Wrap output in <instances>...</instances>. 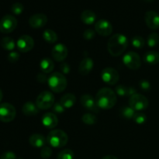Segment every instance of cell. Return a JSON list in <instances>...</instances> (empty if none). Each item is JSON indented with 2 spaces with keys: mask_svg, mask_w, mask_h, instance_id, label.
<instances>
[{
  "mask_svg": "<svg viewBox=\"0 0 159 159\" xmlns=\"http://www.w3.org/2000/svg\"><path fill=\"white\" fill-rule=\"evenodd\" d=\"M96 102L99 108L110 110L113 108L117 102L116 93L107 87L101 89L96 96Z\"/></svg>",
  "mask_w": 159,
  "mask_h": 159,
  "instance_id": "1",
  "label": "cell"
},
{
  "mask_svg": "<svg viewBox=\"0 0 159 159\" xmlns=\"http://www.w3.org/2000/svg\"><path fill=\"white\" fill-rule=\"evenodd\" d=\"M128 46V39L123 34H117L112 36L107 43L108 51L112 56L117 57L121 55Z\"/></svg>",
  "mask_w": 159,
  "mask_h": 159,
  "instance_id": "2",
  "label": "cell"
},
{
  "mask_svg": "<svg viewBox=\"0 0 159 159\" xmlns=\"http://www.w3.org/2000/svg\"><path fill=\"white\" fill-rule=\"evenodd\" d=\"M47 141L50 145L55 148L65 147L68 141V137L65 131L61 130H52L49 132Z\"/></svg>",
  "mask_w": 159,
  "mask_h": 159,
  "instance_id": "4",
  "label": "cell"
},
{
  "mask_svg": "<svg viewBox=\"0 0 159 159\" xmlns=\"http://www.w3.org/2000/svg\"><path fill=\"white\" fill-rule=\"evenodd\" d=\"M43 38L44 39L45 41L48 43H54L57 42V34L52 30H46L43 33Z\"/></svg>",
  "mask_w": 159,
  "mask_h": 159,
  "instance_id": "25",
  "label": "cell"
},
{
  "mask_svg": "<svg viewBox=\"0 0 159 159\" xmlns=\"http://www.w3.org/2000/svg\"><path fill=\"white\" fill-rule=\"evenodd\" d=\"M159 43V35L157 33H152L148 36L147 40V43L151 48L157 46Z\"/></svg>",
  "mask_w": 159,
  "mask_h": 159,
  "instance_id": "29",
  "label": "cell"
},
{
  "mask_svg": "<svg viewBox=\"0 0 159 159\" xmlns=\"http://www.w3.org/2000/svg\"><path fill=\"white\" fill-rule=\"evenodd\" d=\"M74 152L70 149H64L57 155V159H74Z\"/></svg>",
  "mask_w": 159,
  "mask_h": 159,
  "instance_id": "31",
  "label": "cell"
},
{
  "mask_svg": "<svg viewBox=\"0 0 159 159\" xmlns=\"http://www.w3.org/2000/svg\"><path fill=\"white\" fill-rule=\"evenodd\" d=\"M96 37V32L91 29H88L83 33V37L85 40H92Z\"/></svg>",
  "mask_w": 159,
  "mask_h": 159,
  "instance_id": "37",
  "label": "cell"
},
{
  "mask_svg": "<svg viewBox=\"0 0 159 159\" xmlns=\"http://www.w3.org/2000/svg\"><path fill=\"white\" fill-rule=\"evenodd\" d=\"M76 97L72 93H66L61 98L60 102L65 108H71L75 104Z\"/></svg>",
  "mask_w": 159,
  "mask_h": 159,
  "instance_id": "21",
  "label": "cell"
},
{
  "mask_svg": "<svg viewBox=\"0 0 159 159\" xmlns=\"http://www.w3.org/2000/svg\"><path fill=\"white\" fill-rule=\"evenodd\" d=\"M42 124L48 129H54L58 124L57 116L53 113H46L42 117Z\"/></svg>",
  "mask_w": 159,
  "mask_h": 159,
  "instance_id": "17",
  "label": "cell"
},
{
  "mask_svg": "<svg viewBox=\"0 0 159 159\" xmlns=\"http://www.w3.org/2000/svg\"><path fill=\"white\" fill-rule=\"evenodd\" d=\"M0 159H16V156L14 152H6L1 155Z\"/></svg>",
  "mask_w": 159,
  "mask_h": 159,
  "instance_id": "40",
  "label": "cell"
},
{
  "mask_svg": "<svg viewBox=\"0 0 159 159\" xmlns=\"http://www.w3.org/2000/svg\"><path fill=\"white\" fill-rule=\"evenodd\" d=\"M3 98V93H2V91L1 89H0V102H1L2 99Z\"/></svg>",
  "mask_w": 159,
  "mask_h": 159,
  "instance_id": "44",
  "label": "cell"
},
{
  "mask_svg": "<svg viewBox=\"0 0 159 159\" xmlns=\"http://www.w3.org/2000/svg\"><path fill=\"white\" fill-rule=\"evenodd\" d=\"M18 22L16 18L12 15H5L0 20V32L10 34L16 28Z\"/></svg>",
  "mask_w": 159,
  "mask_h": 159,
  "instance_id": "8",
  "label": "cell"
},
{
  "mask_svg": "<svg viewBox=\"0 0 159 159\" xmlns=\"http://www.w3.org/2000/svg\"><path fill=\"white\" fill-rule=\"evenodd\" d=\"M65 107L61 104V102H55L52 107V110L54 113H62L65 111Z\"/></svg>",
  "mask_w": 159,
  "mask_h": 159,
  "instance_id": "38",
  "label": "cell"
},
{
  "mask_svg": "<svg viewBox=\"0 0 159 159\" xmlns=\"http://www.w3.org/2000/svg\"><path fill=\"white\" fill-rule=\"evenodd\" d=\"M95 30L102 37H108L113 32V26L108 20L102 19L96 23Z\"/></svg>",
  "mask_w": 159,
  "mask_h": 159,
  "instance_id": "12",
  "label": "cell"
},
{
  "mask_svg": "<svg viewBox=\"0 0 159 159\" xmlns=\"http://www.w3.org/2000/svg\"><path fill=\"white\" fill-rule=\"evenodd\" d=\"M115 91H116V94H118L120 96H127V93H128V87H126L125 85H119L115 88Z\"/></svg>",
  "mask_w": 159,
  "mask_h": 159,
  "instance_id": "35",
  "label": "cell"
},
{
  "mask_svg": "<svg viewBox=\"0 0 159 159\" xmlns=\"http://www.w3.org/2000/svg\"><path fill=\"white\" fill-rule=\"evenodd\" d=\"M22 112L23 114L27 116H34L38 113V107L32 102H27L23 104L22 107Z\"/></svg>",
  "mask_w": 159,
  "mask_h": 159,
  "instance_id": "22",
  "label": "cell"
},
{
  "mask_svg": "<svg viewBox=\"0 0 159 159\" xmlns=\"http://www.w3.org/2000/svg\"><path fill=\"white\" fill-rule=\"evenodd\" d=\"M93 66H94V63H93V59H91L90 57H85L81 61L80 65H79V73L82 75H87L91 72Z\"/></svg>",
  "mask_w": 159,
  "mask_h": 159,
  "instance_id": "18",
  "label": "cell"
},
{
  "mask_svg": "<svg viewBox=\"0 0 159 159\" xmlns=\"http://www.w3.org/2000/svg\"><path fill=\"white\" fill-rule=\"evenodd\" d=\"M120 114L125 119H133L135 111L130 107H124L120 110Z\"/></svg>",
  "mask_w": 159,
  "mask_h": 159,
  "instance_id": "28",
  "label": "cell"
},
{
  "mask_svg": "<svg viewBox=\"0 0 159 159\" xmlns=\"http://www.w3.org/2000/svg\"><path fill=\"white\" fill-rule=\"evenodd\" d=\"M144 61L149 65H156L159 62V53L156 51H148L144 56Z\"/></svg>",
  "mask_w": 159,
  "mask_h": 159,
  "instance_id": "24",
  "label": "cell"
},
{
  "mask_svg": "<svg viewBox=\"0 0 159 159\" xmlns=\"http://www.w3.org/2000/svg\"><path fill=\"white\" fill-rule=\"evenodd\" d=\"M40 68L42 72L44 74H49V73L52 72V71L54 70V63L51 59L46 57V58L41 60L40 63Z\"/></svg>",
  "mask_w": 159,
  "mask_h": 159,
  "instance_id": "23",
  "label": "cell"
},
{
  "mask_svg": "<svg viewBox=\"0 0 159 159\" xmlns=\"http://www.w3.org/2000/svg\"><path fill=\"white\" fill-rule=\"evenodd\" d=\"M16 46L19 51L22 53H26L30 51L34 47V40L30 36L23 35L18 39Z\"/></svg>",
  "mask_w": 159,
  "mask_h": 159,
  "instance_id": "11",
  "label": "cell"
},
{
  "mask_svg": "<svg viewBox=\"0 0 159 159\" xmlns=\"http://www.w3.org/2000/svg\"><path fill=\"white\" fill-rule=\"evenodd\" d=\"M139 85L141 89H143L144 91H149L151 89L150 83L147 80H145V79L141 80V82H139Z\"/></svg>",
  "mask_w": 159,
  "mask_h": 159,
  "instance_id": "39",
  "label": "cell"
},
{
  "mask_svg": "<svg viewBox=\"0 0 159 159\" xmlns=\"http://www.w3.org/2000/svg\"><path fill=\"white\" fill-rule=\"evenodd\" d=\"M101 77H102V81L107 85H114L117 83L119 81L120 75L118 71L113 68H104L101 73Z\"/></svg>",
  "mask_w": 159,
  "mask_h": 159,
  "instance_id": "10",
  "label": "cell"
},
{
  "mask_svg": "<svg viewBox=\"0 0 159 159\" xmlns=\"http://www.w3.org/2000/svg\"><path fill=\"white\" fill-rule=\"evenodd\" d=\"M54 104V96L53 93L48 91L42 92L37 96L36 105L40 110H48Z\"/></svg>",
  "mask_w": 159,
  "mask_h": 159,
  "instance_id": "6",
  "label": "cell"
},
{
  "mask_svg": "<svg viewBox=\"0 0 159 159\" xmlns=\"http://www.w3.org/2000/svg\"><path fill=\"white\" fill-rule=\"evenodd\" d=\"M48 16L43 13H36L29 19V24L34 29L42 28L48 23Z\"/></svg>",
  "mask_w": 159,
  "mask_h": 159,
  "instance_id": "15",
  "label": "cell"
},
{
  "mask_svg": "<svg viewBox=\"0 0 159 159\" xmlns=\"http://www.w3.org/2000/svg\"><path fill=\"white\" fill-rule=\"evenodd\" d=\"M144 1L148 2H152V1H153V0H144Z\"/></svg>",
  "mask_w": 159,
  "mask_h": 159,
  "instance_id": "45",
  "label": "cell"
},
{
  "mask_svg": "<svg viewBox=\"0 0 159 159\" xmlns=\"http://www.w3.org/2000/svg\"><path fill=\"white\" fill-rule=\"evenodd\" d=\"M146 25L151 30H157L159 28V14L155 11H148L144 16Z\"/></svg>",
  "mask_w": 159,
  "mask_h": 159,
  "instance_id": "16",
  "label": "cell"
},
{
  "mask_svg": "<svg viewBox=\"0 0 159 159\" xmlns=\"http://www.w3.org/2000/svg\"><path fill=\"white\" fill-rule=\"evenodd\" d=\"M52 155V150L50 147L48 146H43L40 151V156L43 159H48Z\"/></svg>",
  "mask_w": 159,
  "mask_h": 159,
  "instance_id": "34",
  "label": "cell"
},
{
  "mask_svg": "<svg viewBox=\"0 0 159 159\" xmlns=\"http://www.w3.org/2000/svg\"><path fill=\"white\" fill-rule=\"evenodd\" d=\"M48 83L51 91L55 93H60L65 91L68 85L66 77L60 72L51 74L48 78Z\"/></svg>",
  "mask_w": 159,
  "mask_h": 159,
  "instance_id": "3",
  "label": "cell"
},
{
  "mask_svg": "<svg viewBox=\"0 0 159 159\" xmlns=\"http://www.w3.org/2000/svg\"><path fill=\"white\" fill-rule=\"evenodd\" d=\"M129 105L134 111H142L148 108L149 101L144 95L136 93L130 96L129 99Z\"/></svg>",
  "mask_w": 159,
  "mask_h": 159,
  "instance_id": "5",
  "label": "cell"
},
{
  "mask_svg": "<svg viewBox=\"0 0 159 159\" xmlns=\"http://www.w3.org/2000/svg\"><path fill=\"white\" fill-rule=\"evenodd\" d=\"M81 20L82 23L86 25H92L95 23L96 20V15L93 11L86 9L84 10L81 14Z\"/></svg>",
  "mask_w": 159,
  "mask_h": 159,
  "instance_id": "20",
  "label": "cell"
},
{
  "mask_svg": "<svg viewBox=\"0 0 159 159\" xmlns=\"http://www.w3.org/2000/svg\"><path fill=\"white\" fill-rule=\"evenodd\" d=\"M23 9H24V6L20 2H15L12 4L11 7V11L15 15H20L23 12Z\"/></svg>",
  "mask_w": 159,
  "mask_h": 159,
  "instance_id": "33",
  "label": "cell"
},
{
  "mask_svg": "<svg viewBox=\"0 0 159 159\" xmlns=\"http://www.w3.org/2000/svg\"><path fill=\"white\" fill-rule=\"evenodd\" d=\"M19 59H20V54L16 51H12L8 55V60L11 63H15V62L18 61Z\"/></svg>",
  "mask_w": 159,
  "mask_h": 159,
  "instance_id": "36",
  "label": "cell"
},
{
  "mask_svg": "<svg viewBox=\"0 0 159 159\" xmlns=\"http://www.w3.org/2000/svg\"><path fill=\"white\" fill-rule=\"evenodd\" d=\"M29 143L31 146L37 148H43L46 143V139L43 135L40 134H34L29 138Z\"/></svg>",
  "mask_w": 159,
  "mask_h": 159,
  "instance_id": "19",
  "label": "cell"
},
{
  "mask_svg": "<svg viewBox=\"0 0 159 159\" xmlns=\"http://www.w3.org/2000/svg\"><path fill=\"white\" fill-rule=\"evenodd\" d=\"M123 62L128 68L131 70H137L141 67V60L139 54L134 51L126 54L123 57Z\"/></svg>",
  "mask_w": 159,
  "mask_h": 159,
  "instance_id": "9",
  "label": "cell"
},
{
  "mask_svg": "<svg viewBox=\"0 0 159 159\" xmlns=\"http://www.w3.org/2000/svg\"><path fill=\"white\" fill-rule=\"evenodd\" d=\"M2 48L6 51H12L16 47V43L12 37H3L0 42Z\"/></svg>",
  "mask_w": 159,
  "mask_h": 159,
  "instance_id": "26",
  "label": "cell"
},
{
  "mask_svg": "<svg viewBox=\"0 0 159 159\" xmlns=\"http://www.w3.org/2000/svg\"><path fill=\"white\" fill-rule=\"evenodd\" d=\"M80 102L82 107L89 111H91L95 113H99V107H98L97 103H96V99H93V96H90V95H82L80 99Z\"/></svg>",
  "mask_w": 159,
  "mask_h": 159,
  "instance_id": "13",
  "label": "cell"
},
{
  "mask_svg": "<svg viewBox=\"0 0 159 159\" xmlns=\"http://www.w3.org/2000/svg\"><path fill=\"white\" fill-rule=\"evenodd\" d=\"M131 43L137 49H141L142 48H144V44H145V41H144L143 37H140V36H135L132 38Z\"/></svg>",
  "mask_w": 159,
  "mask_h": 159,
  "instance_id": "30",
  "label": "cell"
},
{
  "mask_svg": "<svg viewBox=\"0 0 159 159\" xmlns=\"http://www.w3.org/2000/svg\"><path fill=\"white\" fill-rule=\"evenodd\" d=\"M102 159H118L116 156H113V155H107V156L103 157Z\"/></svg>",
  "mask_w": 159,
  "mask_h": 159,
  "instance_id": "43",
  "label": "cell"
},
{
  "mask_svg": "<svg viewBox=\"0 0 159 159\" xmlns=\"http://www.w3.org/2000/svg\"><path fill=\"white\" fill-rule=\"evenodd\" d=\"M60 69L61 71L62 74H68L70 72V66L66 62H62L60 65Z\"/></svg>",
  "mask_w": 159,
  "mask_h": 159,
  "instance_id": "41",
  "label": "cell"
},
{
  "mask_svg": "<svg viewBox=\"0 0 159 159\" xmlns=\"http://www.w3.org/2000/svg\"><path fill=\"white\" fill-rule=\"evenodd\" d=\"M37 79L39 82H41V83H44V82H48V77H47L46 74L44 73H39L37 76Z\"/></svg>",
  "mask_w": 159,
  "mask_h": 159,
  "instance_id": "42",
  "label": "cell"
},
{
  "mask_svg": "<svg viewBox=\"0 0 159 159\" xmlns=\"http://www.w3.org/2000/svg\"><path fill=\"white\" fill-rule=\"evenodd\" d=\"M82 120L87 125H94L97 122V118L93 113H85L82 116Z\"/></svg>",
  "mask_w": 159,
  "mask_h": 159,
  "instance_id": "27",
  "label": "cell"
},
{
  "mask_svg": "<svg viewBox=\"0 0 159 159\" xmlns=\"http://www.w3.org/2000/svg\"><path fill=\"white\" fill-rule=\"evenodd\" d=\"M68 51L66 46L62 43H57L53 48L51 51V55L52 57L56 61L63 62L68 57Z\"/></svg>",
  "mask_w": 159,
  "mask_h": 159,
  "instance_id": "14",
  "label": "cell"
},
{
  "mask_svg": "<svg viewBox=\"0 0 159 159\" xmlns=\"http://www.w3.org/2000/svg\"><path fill=\"white\" fill-rule=\"evenodd\" d=\"M133 120L136 124H145V122L147 121V116H146V115L144 114V113L138 112V113H135L134 116L133 117Z\"/></svg>",
  "mask_w": 159,
  "mask_h": 159,
  "instance_id": "32",
  "label": "cell"
},
{
  "mask_svg": "<svg viewBox=\"0 0 159 159\" xmlns=\"http://www.w3.org/2000/svg\"><path fill=\"white\" fill-rule=\"evenodd\" d=\"M16 115V108L12 104L8 102L0 104V121L3 123H9L15 119Z\"/></svg>",
  "mask_w": 159,
  "mask_h": 159,
  "instance_id": "7",
  "label": "cell"
}]
</instances>
